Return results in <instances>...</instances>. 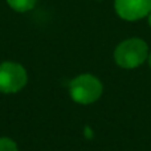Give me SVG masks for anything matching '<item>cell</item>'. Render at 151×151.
I'll return each instance as SVG.
<instances>
[{"label":"cell","mask_w":151,"mask_h":151,"mask_svg":"<svg viewBox=\"0 0 151 151\" xmlns=\"http://www.w3.org/2000/svg\"><path fill=\"white\" fill-rule=\"evenodd\" d=\"M149 24H150V27H151V12L149 13Z\"/></svg>","instance_id":"ba28073f"},{"label":"cell","mask_w":151,"mask_h":151,"mask_svg":"<svg viewBox=\"0 0 151 151\" xmlns=\"http://www.w3.org/2000/svg\"><path fill=\"white\" fill-rule=\"evenodd\" d=\"M0 151H19V149L13 139L3 137L0 138Z\"/></svg>","instance_id":"8992f818"},{"label":"cell","mask_w":151,"mask_h":151,"mask_svg":"<svg viewBox=\"0 0 151 151\" xmlns=\"http://www.w3.org/2000/svg\"><path fill=\"white\" fill-rule=\"evenodd\" d=\"M147 58H149V65H150V68H151V53L149 55V57H147Z\"/></svg>","instance_id":"52a82bcc"},{"label":"cell","mask_w":151,"mask_h":151,"mask_svg":"<svg viewBox=\"0 0 151 151\" xmlns=\"http://www.w3.org/2000/svg\"><path fill=\"white\" fill-rule=\"evenodd\" d=\"M104 90L102 82L93 74H80L69 83V96L74 102L89 105L99 99Z\"/></svg>","instance_id":"7a4b0ae2"},{"label":"cell","mask_w":151,"mask_h":151,"mask_svg":"<svg viewBox=\"0 0 151 151\" xmlns=\"http://www.w3.org/2000/svg\"><path fill=\"white\" fill-rule=\"evenodd\" d=\"M7 3L13 11L24 13V12H28V11L33 9L37 0H7Z\"/></svg>","instance_id":"5b68a950"},{"label":"cell","mask_w":151,"mask_h":151,"mask_svg":"<svg viewBox=\"0 0 151 151\" xmlns=\"http://www.w3.org/2000/svg\"><path fill=\"white\" fill-rule=\"evenodd\" d=\"M27 81L28 74L23 65L13 61L0 64V93H17L27 85Z\"/></svg>","instance_id":"3957f363"},{"label":"cell","mask_w":151,"mask_h":151,"mask_svg":"<svg viewBox=\"0 0 151 151\" xmlns=\"http://www.w3.org/2000/svg\"><path fill=\"white\" fill-rule=\"evenodd\" d=\"M114 7L121 19L135 21L149 16L151 12V0H115Z\"/></svg>","instance_id":"277c9868"},{"label":"cell","mask_w":151,"mask_h":151,"mask_svg":"<svg viewBox=\"0 0 151 151\" xmlns=\"http://www.w3.org/2000/svg\"><path fill=\"white\" fill-rule=\"evenodd\" d=\"M149 57L147 44L141 39H127L114 50V60L121 68L134 69L142 65Z\"/></svg>","instance_id":"6da1fadb"}]
</instances>
